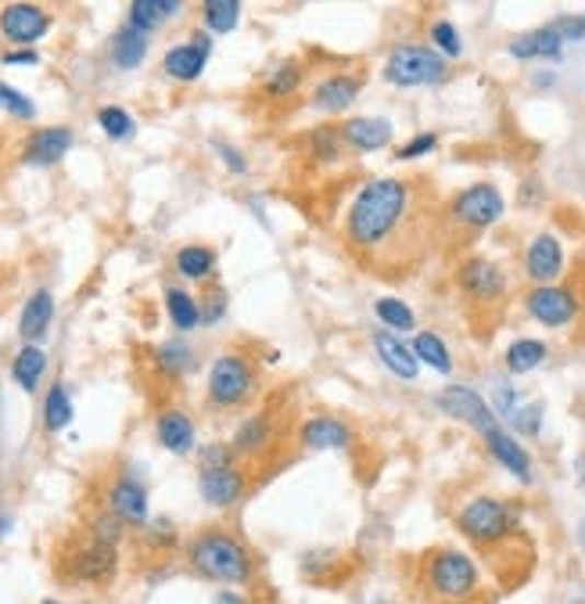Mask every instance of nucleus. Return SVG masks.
Returning a JSON list of instances; mask_svg holds the SVG:
<instances>
[{
    "label": "nucleus",
    "instance_id": "obj_1",
    "mask_svg": "<svg viewBox=\"0 0 585 604\" xmlns=\"http://www.w3.org/2000/svg\"><path fill=\"white\" fill-rule=\"evenodd\" d=\"M432 235V205L424 184L406 176L367 180L345 213V241L367 266L399 277L424 255Z\"/></svg>",
    "mask_w": 585,
    "mask_h": 604
},
{
    "label": "nucleus",
    "instance_id": "obj_2",
    "mask_svg": "<svg viewBox=\"0 0 585 604\" xmlns=\"http://www.w3.org/2000/svg\"><path fill=\"white\" fill-rule=\"evenodd\" d=\"M191 569L213 583L244 586L255 580V558L230 529H202L187 547Z\"/></svg>",
    "mask_w": 585,
    "mask_h": 604
},
{
    "label": "nucleus",
    "instance_id": "obj_3",
    "mask_svg": "<svg viewBox=\"0 0 585 604\" xmlns=\"http://www.w3.org/2000/svg\"><path fill=\"white\" fill-rule=\"evenodd\" d=\"M457 529L478 550H496L525 533V504L503 497H471L457 511Z\"/></svg>",
    "mask_w": 585,
    "mask_h": 604
},
{
    "label": "nucleus",
    "instance_id": "obj_4",
    "mask_svg": "<svg viewBox=\"0 0 585 604\" xmlns=\"http://www.w3.org/2000/svg\"><path fill=\"white\" fill-rule=\"evenodd\" d=\"M421 575L427 597L438 604H467L481 594V569L478 561L460 547H435L421 558Z\"/></svg>",
    "mask_w": 585,
    "mask_h": 604
},
{
    "label": "nucleus",
    "instance_id": "obj_5",
    "mask_svg": "<svg viewBox=\"0 0 585 604\" xmlns=\"http://www.w3.org/2000/svg\"><path fill=\"white\" fill-rule=\"evenodd\" d=\"M385 80L392 87H438L449 80V61L427 44H399L385 58Z\"/></svg>",
    "mask_w": 585,
    "mask_h": 604
},
{
    "label": "nucleus",
    "instance_id": "obj_6",
    "mask_svg": "<svg viewBox=\"0 0 585 604\" xmlns=\"http://www.w3.org/2000/svg\"><path fill=\"white\" fill-rule=\"evenodd\" d=\"M446 216H449L452 227L481 235V230L496 227L506 216V198H503V191L496 184H485V180H481V184L463 187L449 198Z\"/></svg>",
    "mask_w": 585,
    "mask_h": 604
},
{
    "label": "nucleus",
    "instance_id": "obj_7",
    "mask_svg": "<svg viewBox=\"0 0 585 604\" xmlns=\"http://www.w3.org/2000/svg\"><path fill=\"white\" fill-rule=\"evenodd\" d=\"M255 364L241 353H223L209 367V403L219 410H233L252 400L255 392Z\"/></svg>",
    "mask_w": 585,
    "mask_h": 604
},
{
    "label": "nucleus",
    "instance_id": "obj_8",
    "mask_svg": "<svg viewBox=\"0 0 585 604\" xmlns=\"http://www.w3.org/2000/svg\"><path fill=\"white\" fill-rule=\"evenodd\" d=\"M115 569H119V550L115 544L90 536L83 544H76L69 550V558L61 561V575L72 583H90V586H105L112 583Z\"/></svg>",
    "mask_w": 585,
    "mask_h": 604
},
{
    "label": "nucleus",
    "instance_id": "obj_9",
    "mask_svg": "<svg viewBox=\"0 0 585 604\" xmlns=\"http://www.w3.org/2000/svg\"><path fill=\"white\" fill-rule=\"evenodd\" d=\"M525 314L542 328H571L582 317V299L567 285H539L525 295Z\"/></svg>",
    "mask_w": 585,
    "mask_h": 604
},
{
    "label": "nucleus",
    "instance_id": "obj_10",
    "mask_svg": "<svg viewBox=\"0 0 585 604\" xmlns=\"http://www.w3.org/2000/svg\"><path fill=\"white\" fill-rule=\"evenodd\" d=\"M435 407H438L446 418L463 421V425L474 429L478 435L500 429L496 410H492V403H489L478 389H471V385H449V389H441V392L435 396Z\"/></svg>",
    "mask_w": 585,
    "mask_h": 604
},
{
    "label": "nucleus",
    "instance_id": "obj_11",
    "mask_svg": "<svg viewBox=\"0 0 585 604\" xmlns=\"http://www.w3.org/2000/svg\"><path fill=\"white\" fill-rule=\"evenodd\" d=\"M457 288L478 306H492L506 295V270L489 255H467L457 266Z\"/></svg>",
    "mask_w": 585,
    "mask_h": 604
},
{
    "label": "nucleus",
    "instance_id": "obj_12",
    "mask_svg": "<svg viewBox=\"0 0 585 604\" xmlns=\"http://www.w3.org/2000/svg\"><path fill=\"white\" fill-rule=\"evenodd\" d=\"M564 263H567V255H564L561 238L550 235V230H542V235H536L525 246L521 266H525V277L531 281V288H539V285H561Z\"/></svg>",
    "mask_w": 585,
    "mask_h": 604
},
{
    "label": "nucleus",
    "instance_id": "obj_13",
    "mask_svg": "<svg viewBox=\"0 0 585 604\" xmlns=\"http://www.w3.org/2000/svg\"><path fill=\"white\" fill-rule=\"evenodd\" d=\"M213 55V36L209 33H191L184 44L169 47L162 58V72L176 83H194L209 66Z\"/></svg>",
    "mask_w": 585,
    "mask_h": 604
},
{
    "label": "nucleus",
    "instance_id": "obj_14",
    "mask_svg": "<svg viewBox=\"0 0 585 604\" xmlns=\"http://www.w3.org/2000/svg\"><path fill=\"white\" fill-rule=\"evenodd\" d=\"M50 30V11L41 4H4L0 8V36L8 44H36Z\"/></svg>",
    "mask_w": 585,
    "mask_h": 604
},
{
    "label": "nucleus",
    "instance_id": "obj_15",
    "mask_svg": "<svg viewBox=\"0 0 585 604\" xmlns=\"http://www.w3.org/2000/svg\"><path fill=\"white\" fill-rule=\"evenodd\" d=\"M108 515H115L123 525H145L148 522V490L145 482L129 479V475H119L108 493H105Z\"/></svg>",
    "mask_w": 585,
    "mask_h": 604
},
{
    "label": "nucleus",
    "instance_id": "obj_16",
    "mask_svg": "<svg viewBox=\"0 0 585 604\" xmlns=\"http://www.w3.org/2000/svg\"><path fill=\"white\" fill-rule=\"evenodd\" d=\"M481 440H485V449L492 454V460L511 471L517 482H531V479H536V465H531V454H528V446L517 443V435H511V432L500 425V429H492V432L481 435Z\"/></svg>",
    "mask_w": 585,
    "mask_h": 604
},
{
    "label": "nucleus",
    "instance_id": "obj_17",
    "mask_svg": "<svg viewBox=\"0 0 585 604\" xmlns=\"http://www.w3.org/2000/svg\"><path fill=\"white\" fill-rule=\"evenodd\" d=\"M249 490V479L238 465H227V468H209L198 475V493L209 508H233L238 500Z\"/></svg>",
    "mask_w": 585,
    "mask_h": 604
},
{
    "label": "nucleus",
    "instance_id": "obj_18",
    "mask_svg": "<svg viewBox=\"0 0 585 604\" xmlns=\"http://www.w3.org/2000/svg\"><path fill=\"white\" fill-rule=\"evenodd\" d=\"M337 130H342V140L353 151H381L395 137L392 119H381V115H356V119H348Z\"/></svg>",
    "mask_w": 585,
    "mask_h": 604
},
{
    "label": "nucleus",
    "instance_id": "obj_19",
    "mask_svg": "<svg viewBox=\"0 0 585 604\" xmlns=\"http://www.w3.org/2000/svg\"><path fill=\"white\" fill-rule=\"evenodd\" d=\"M76 145V137L69 126H47V130H36L30 134L22 148V162L30 166H55L69 156V148Z\"/></svg>",
    "mask_w": 585,
    "mask_h": 604
},
{
    "label": "nucleus",
    "instance_id": "obj_20",
    "mask_svg": "<svg viewBox=\"0 0 585 604\" xmlns=\"http://www.w3.org/2000/svg\"><path fill=\"white\" fill-rule=\"evenodd\" d=\"M298 443L309 446V449H348L356 443V432L348 429L342 418L317 414L298 429Z\"/></svg>",
    "mask_w": 585,
    "mask_h": 604
},
{
    "label": "nucleus",
    "instance_id": "obj_21",
    "mask_svg": "<svg viewBox=\"0 0 585 604\" xmlns=\"http://www.w3.org/2000/svg\"><path fill=\"white\" fill-rule=\"evenodd\" d=\"M374 353L381 356V364L402 381H413L421 375V360L413 356L410 342H402V335H395V331H388V328L374 331Z\"/></svg>",
    "mask_w": 585,
    "mask_h": 604
},
{
    "label": "nucleus",
    "instance_id": "obj_22",
    "mask_svg": "<svg viewBox=\"0 0 585 604\" xmlns=\"http://www.w3.org/2000/svg\"><path fill=\"white\" fill-rule=\"evenodd\" d=\"M511 58H517V61H561L564 58V41H561V33L546 22V25H539V30H528L521 36H514Z\"/></svg>",
    "mask_w": 585,
    "mask_h": 604
},
{
    "label": "nucleus",
    "instance_id": "obj_23",
    "mask_svg": "<svg viewBox=\"0 0 585 604\" xmlns=\"http://www.w3.org/2000/svg\"><path fill=\"white\" fill-rule=\"evenodd\" d=\"M359 90H363V80L359 76H348V72H334L328 76V80H320L317 90H313V109L317 112H345V109H353V101L359 98Z\"/></svg>",
    "mask_w": 585,
    "mask_h": 604
},
{
    "label": "nucleus",
    "instance_id": "obj_24",
    "mask_svg": "<svg viewBox=\"0 0 585 604\" xmlns=\"http://www.w3.org/2000/svg\"><path fill=\"white\" fill-rule=\"evenodd\" d=\"M154 432H159V443L169 454H194V421L187 410H176V407L159 410Z\"/></svg>",
    "mask_w": 585,
    "mask_h": 604
},
{
    "label": "nucleus",
    "instance_id": "obj_25",
    "mask_svg": "<svg viewBox=\"0 0 585 604\" xmlns=\"http://www.w3.org/2000/svg\"><path fill=\"white\" fill-rule=\"evenodd\" d=\"M50 320H55V295L47 288L33 292L30 303L22 306V317H19V335L25 339V345H36L50 328Z\"/></svg>",
    "mask_w": 585,
    "mask_h": 604
},
{
    "label": "nucleus",
    "instance_id": "obj_26",
    "mask_svg": "<svg viewBox=\"0 0 585 604\" xmlns=\"http://www.w3.org/2000/svg\"><path fill=\"white\" fill-rule=\"evenodd\" d=\"M180 11L176 0H134V4L126 8V25L137 33H154L162 22H169Z\"/></svg>",
    "mask_w": 585,
    "mask_h": 604
},
{
    "label": "nucleus",
    "instance_id": "obj_27",
    "mask_svg": "<svg viewBox=\"0 0 585 604\" xmlns=\"http://www.w3.org/2000/svg\"><path fill=\"white\" fill-rule=\"evenodd\" d=\"M546 356H550V345H546L542 339H514L511 345H506L503 353V364L511 375H531V371H539L546 364Z\"/></svg>",
    "mask_w": 585,
    "mask_h": 604
},
{
    "label": "nucleus",
    "instance_id": "obj_28",
    "mask_svg": "<svg viewBox=\"0 0 585 604\" xmlns=\"http://www.w3.org/2000/svg\"><path fill=\"white\" fill-rule=\"evenodd\" d=\"M273 443V418L269 414H252L249 421H241L238 432H233V457L244 454V457H252V454H263V449Z\"/></svg>",
    "mask_w": 585,
    "mask_h": 604
},
{
    "label": "nucleus",
    "instance_id": "obj_29",
    "mask_svg": "<svg viewBox=\"0 0 585 604\" xmlns=\"http://www.w3.org/2000/svg\"><path fill=\"white\" fill-rule=\"evenodd\" d=\"M410 350L421 360V367H432V371H438V375H452V353L435 331H417L410 342Z\"/></svg>",
    "mask_w": 585,
    "mask_h": 604
},
{
    "label": "nucleus",
    "instance_id": "obj_30",
    "mask_svg": "<svg viewBox=\"0 0 585 604\" xmlns=\"http://www.w3.org/2000/svg\"><path fill=\"white\" fill-rule=\"evenodd\" d=\"M44 371H47V353L41 350V345H22L15 360H11V378H15L25 392H36Z\"/></svg>",
    "mask_w": 585,
    "mask_h": 604
},
{
    "label": "nucleus",
    "instance_id": "obj_31",
    "mask_svg": "<svg viewBox=\"0 0 585 604\" xmlns=\"http://www.w3.org/2000/svg\"><path fill=\"white\" fill-rule=\"evenodd\" d=\"M148 58V36L123 25L119 33L112 36V61L115 69H137L140 61Z\"/></svg>",
    "mask_w": 585,
    "mask_h": 604
},
{
    "label": "nucleus",
    "instance_id": "obj_32",
    "mask_svg": "<svg viewBox=\"0 0 585 604\" xmlns=\"http://www.w3.org/2000/svg\"><path fill=\"white\" fill-rule=\"evenodd\" d=\"M165 314L176 331H194L202 324V303L184 288H165Z\"/></svg>",
    "mask_w": 585,
    "mask_h": 604
},
{
    "label": "nucleus",
    "instance_id": "obj_33",
    "mask_svg": "<svg viewBox=\"0 0 585 604\" xmlns=\"http://www.w3.org/2000/svg\"><path fill=\"white\" fill-rule=\"evenodd\" d=\"M298 87H302V66H298V61H280V66L269 69V76L263 80V94L269 101H280V98L298 94Z\"/></svg>",
    "mask_w": 585,
    "mask_h": 604
},
{
    "label": "nucleus",
    "instance_id": "obj_34",
    "mask_svg": "<svg viewBox=\"0 0 585 604\" xmlns=\"http://www.w3.org/2000/svg\"><path fill=\"white\" fill-rule=\"evenodd\" d=\"M216 270V252L205 246H184L176 252V274H184L187 281H205Z\"/></svg>",
    "mask_w": 585,
    "mask_h": 604
},
{
    "label": "nucleus",
    "instance_id": "obj_35",
    "mask_svg": "<svg viewBox=\"0 0 585 604\" xmlns=\"http://www.w3.org/2000/svg\"><path fill=\"white\" fill-rule=\"evenodd\" d=\"M154 364H159L162 375L169 378H180V375H187V371L194 367V353H191V345L187 342H162L159 350H154Z\"/></svg>",
    "mask_w": 585,
    "mask_h": 604
},
{
    "label": "nucleus",
    "instance_id": "obj_36",
    "mask_svg": "<svg viewBox=\"0 0 585 604\" xmlns=\"http://www.w3.org/2000/svg\"><path fill=\"white\" fill-rule=\"evenodd\" d=\"M72 421V400H69V389L61 381H55L47 389V400H44V429L47 432H61L65 425Z\"/></svg>",
    "mask_w": 585,
    "mask_h": 604
},
{
    "label": "nucleus",
    "instance_id": "obj_37",
    "mask_svg": "<svg viewBox=\"0 0 585 604\" xmlns=\"http://www.w3.org/2000/svg\"><path fill=\"white\" fill-rule=\"evenodd\" d=\"M374 314H377V320H381V328H388V331H413L417 328V317H413V310L402 299H392V295H385V299H377L374 303Z\"/></svg>",
    "mask_w": 585,
    "mask_h": 604
},
{
    "label": "nucleus",
    "instance_id": "obj_38",
    "mask_svg": "<svg viewBox=\"0 0 585 604\" xmlns=\"http://www.w3.org/2000/svg\"><path fill=\"white\" fill-rule=\"evenodd\" d=\"M202 15H205V30L209 33H230V30H238V22H241V4L238 0H205Z\"/></svg>",
    "mask_w": 585,
    "mask_h": 604
},
{
    "label": "nucleus",
    "instance_id": "obj_39",
    "mask_svg": "<svg viewBox=\"0 0 585 604\" xmlns=\"http://www.w3.org/2000/svg\"><path fill=\"white\" fill-rule=\"evenodd\" d=\"M309 148H313V159L317 162H337L342 159V130L337 126H317L313 134H309Z\"/></svg>",
    "mask_w": 585,
    "mask_h": 604
},
{
    "label": "nucleus",
    "instance_id": "obj_40",
    "mask_svg": "<svg viewBox=\"0 0 585 604\" xmlns=\"http://www.w3.org/2000/svg\"><path fill=\"white\" fill-rule=\"evenodd\" d=\"M432 47H435L446 61H452V58L463 55V36H460V30H457V25H452L449 19H438V22L432 25Z\"/></svg>",
    "mask_w": 585,
    "mask_h": 604
},
{
    "label": "nucleus",
    "instance_id": "obj_41",
    "mask_svg": "<svg viewBox=\"0 0 585 604\" xmlns=\"http://www.w3.org/2000/svg\"><path fill=\"white\" fill-rule=\"evenodd\" d=\"M542 418H546V403L542 400H528L514 410V418H511V429L517 435H528V440H536V435L542 432Z\"/></svg>",
    "mask_w": 585,
    "mask_h": 604
},
{
    "label": "nucleus",
    "instance_id": "obj_42",
    "mask_svg": "<svg viewBox=\"0 0 585 604\" xmlns=\"http://www.w3.org/2000/svg\"><path fill=\"white\" fill-rule=\"evenodd\" d=\"M97 126L105 130L112 140H126V137H134V115H129L126 109L119 105H105V109H97Z\"/></svg>",
    "mask_w": 585,
    "mask_h": 604
},
{
    "label": "nucleus",
    "instance_id": "obj_43",
    "mask_svg": "<svg viewBox=\"0 0 585 604\" xmlns=\"http://www.w3.org/2000/svg\"><path fill=\"white\" fill-rule=\"evenodd\" d=\"M438 148V134L435 130H424V134H413L406 145L395 148V159L399 162H417L424 156H432V151Z\"/></svg>",
    "mask_w": 585,
    "mask_h": 604
},
{
    "label": "nucleus",
    "instance_id": "obj_44",
    "mask_svg": "<svg viewBox=\"0 0 585 604\" xmlns=\"http://www.w3.org/2000/svg\"><path fill=\"white\" fill-rule=\"evenodd\" d=\"M0 109L11 112V115H19V119H33V115H36V105H33V101L25 98L22 90L8 87L4 80H0Z\"/></svg>",
    "mask_w": 585,
    "mask_h": 604
},
{
    "label": "nucleus",
    "instance_id": "obj_45",
    "mask_svg": "<svg viewBox=\"0 0 585 604\" xmlns=\"http://www.w3.org/2000/svg\"><path fill=\"white\" fill-rule=\"evenodd\" d=\"M492 400H496V418L503 421H511L514 418V410L521 407V392L514 389V385H506V381H496V389H492Z\"/></svg>",
    "mask_w": 585,
    "mask_h": 604
},
{
    "label": "nucleus",
    "instance_id": "obj_46",
    "mask_svg": "<svg viewBox=\"0 0 585 604\" xmlns=\"http://www.w3.org/2000/svg\"><path fill=\"white\" fill-rule=\"evenodd\" d=\"M550 25H553L557 33H561L564 44H578V41H585V15H557Z\"/></svg>",
    "mask_w": 585,
    "mask_h": 604
},
{
    "label": "nucleus",
    "instance_id": "obj_47",
    "mask_svg": "<svg viewBox=\"0 0 585 604\" xmlns=\"http://www.w3.org/2000/svg\"><path fill=\"white\" fill-rule=\"evenodd\" d=\"M198 465H202V471H209V468H227V465H233V449L230 446H202L198 449Z\"/></svg>",
    "mask_w": 585,
    "mask_h": 604
},
{
    "label": "nucleus",
    "instance_id": "obj_48",
    "mask_svg": "<svg viewBox=\"0 0 585 604\" xmlns=\"http://www.w3.org/2000/svg\"><path fill=\"white\" fill-rule=\"evenodd\" d=\"M216 151L223 156V162H227V170L230 173H249V162H244V156L238 148H230L227 140H216Z\"/></svg>",
    "mask_w": 585,
    "mask_h": 604
},
{
    "label": "nucleus",
    "instance_id": "obj_49",
    "mask_svg": "<svg viewBox=\"0 0 585 604\" xmlns=\"http://www.w3.org/2000/svg\"><path fill=\"white\" fill-rule=\"evenodd\" d=\"M0 61H4V66H36L41 55H36V50H4Z\"/></svg>",
    "mask_w": 585,
    "mask_h": 604
},
{
    "label": "nucleus",
    "instance_id": "obj_50",
    "mask_svg": "<svg viewBox=\"0 0 585 604\" xmlns=\"http://www.w3.org/2000/svg\"><path fill=\"white\" fill-rule=\"evenodd\" d=\"M223 310H227V306H223V295H209V306H205V310H202V324H213V320H219V317H223Z\"/></svg>",
    "mask_w": 585,
    "mask_h": 604
},
{
    "label": "nucleus",
    "instance_id": "obj_51",
    "mask_svg": "<svg viewBox=\"0 0 585 604\" xmlns=\"http://www.w3.org/2000/svg\"><path fill=\"white\" fill-rule=\"evenodd\" d=\"M213 604H249V597L238 594V590H219V594L213 597Z\"/></svg>",
    "mask_w": 585,
    "mask_h": 604
},
{
    "label": "nucleus",
    "instance_id": "obj_52",
    "mask_svg": "<svg viewBox=\"0 0 585 604\" xmlns=\"http://www.w3.org/2000/svg\"><path fill=\"white\" fill-rule=\"evenodd\" d=\"M542 198V191H539V180H525V191H521V205H531V202H539Z\"/></svg>",
    "mask_w": 585,
    "mask_h": 604
},
{
    "label": "nucleus",
    "instance_id": "obj_53",
    "mask_svg": "<svg viewBox=\"0 0 585 604\" xmlns=\"http://www.w3.org/2000/svg\"><path fill=\"white\" fill-rule=\"evenodd\" d=\"M578 482H582V490H585V454L578 457Z\"/></svg>",
    "mask_w": 585,
    "mask_h": 604
},
{
    "label": "nucleus",
    "instance_id": "obj_54",
    "mask_svg": "<svg viewBox=\"0 0 585 604\" xmlns=\"http://www.w3.org/2000/svg\"><path fill=\"white\" fill-rule=\"evenodd\" d=\"M8 529H11V518H8V515H0V536H4Z\"/></svg>",
    "mask_w": 585,
    "mask_h": 604
},
{
    "label": "nucleus",
    "instance_id": "obj_55",
    "mask_svg": "<svg viewBox=\"0 0 585 604\" xmlns=\"http://www.w3.org/2000/svg\"><path fill=\"white\" fill-rule=\"evenodd\" d=\"M567 604H585V597H571Z\"/></svg>",
    "mask_w": 585,
    "mask_h": 604
},
{
    "label": "nucleus",
    "instance_id": "obj_56",
    "mask_svg": "<svg viewBox=\"0 0 585 604\" xmlns=\"http://www.w3.org/2000/svg\"><path fill=\"white\" fill-rule=\"evenodd\" d=\"M467 604H485V601H467Z\"/></svg>",
    "mask_w": 585,
    "mask_h": 604
},
{
    "label": "nucleus",
    "instance_id": "obj_57",
    "mask_svg": "<svg viewBox=\"0 0 585 604\" xmlns=\"http://www.w3.org/2000/svg\"><path fill=\"white\" fill-rule=\"evenodd\" d=\"M44 604H58V601H44Z\"/></svg>",
    "mask_w": 585,
    "mask_h": 604
},
{
    "label": "nucleus",
    "instance_id": "obj_58",
    "mask_svg": "<svg viewBox=\"0 0 585 604\" xmlns=\"http://www.w3.org/2000/svg\"><path fill=\"white\" fill-rule=\"evenodd\" d=\"M80 604H90V601H80Z\"/></svg>",
    "mask_w": 585,
    "mask_h": 604
}]
</instances>
